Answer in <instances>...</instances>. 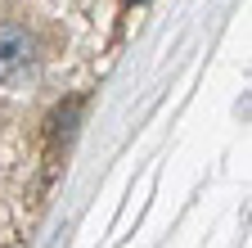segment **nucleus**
Returning <instances> with one entry per match:
<instances>
[{
  "instance_id": "1",
  "label": "nucleus",
  "mask_w": 252,
  "mask_h": 248,
  "mask_svg": "<svg viewBox=\"0 0 252 248\" xmlns=\"http://www.w3.org/2000/svg\"><path fill=\"white\" fill-rule=\"evenodd\" d=\"M36 68V45H32L27 27L18 23H0V86L23 90Z\"/></svg>"
}]
</instances>
